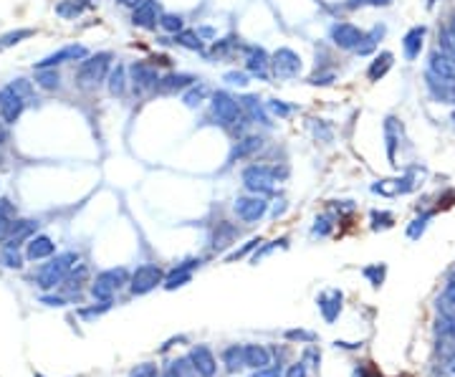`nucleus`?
Masks as SVG:
<instances>
[{
	"mask_svg": "<svg viewBox=\"0 0 455 377\" xmlns=\"http://www.w3.org/2000/svg\"><path fill=\"white\" fill-rule=\"evenodd\" d=\"M56 13L61 18H76V15L84 13V3L81 0H63L56 6Z\"/></svg>",
	"mask_w": 455,
	"mask_h": 377,
	"instance_id": "nucleus-38",
	"label": "nucleus"
},
{
	"mask_svg": "<svg viewBox=\"0 0 455 377\" xmlns=\"http://www.w3.org/2000/svg\"><path fill=\"white\" fill-rule=\"evenodd\" d=\"M258 246H260V238H251V241H248V243H245L243 248H238V251H233L231 256H228V259H225V261H228V264H231V261H238V259H243L245 253H248V251H253V248H258Z\"/></svg>",
	"mask_w": 455,
	"mask_h": 377,
	"instance_id": "nucleus-48",
	"label": "nucleus"
},
{
	"mask_svg": "<svg viewBox=\"0 0 455 377\" xmlns=\"http://www.w3.org/2000/svg\"><path fill=\"white\" fill-rule=\"evenodd\" d=\"M160 71H157V63H147V61H134L129 66V81H132L134 94H147V91H157L160 86Z\"/></svg>",
	"mask_w": 455,
	"mask_h": 377,
	"instance_id": "nucleus-6",
	"label": "nucleus"
},
{
	"mask_svg": "<svg viewBox=\"0 0 455 377\" xmlns=\"http://www.w3.org/2000/svg\"><path fill=\"white\" fill-rule=\"evenodd\" d=\"M160 29L175 35V33H180V31H185V18H182V15H177V13H162Z\"/></svg>",
	"mask_w": 455,
	"mask_h": 377,
	"instance_id": "nucleus-36",
	"label": "nucleus"
},
{
	"mask_svg": "<svg viewBox=\"0 0 455 377\" xmlns=\"http://www.w3.org/2000/svg\"><path fill=\"white\" fill-rule=\"evenodd\" d=\"M283 377H306V362H296L288 367V372Z\"/></svg>",
	"mask_w": 455,
	"mask_h": 377,
	"instance_id": "nucleus-55",
	"label": "nucleus"
},
{
	"mask_svg": "<svg viewBox=\"0 0 455 377\" xmlns=\"http://www.w3.org/2000/svg\"><path fill=\"white\" fill-rule=\"evenodd\" d=\"M387 154H390V162L395 165V147H397V134H395V119H387Z\"/></svg>",
	"mask_w": 455,
	"mask_h": 377,
	"instance_id": "nucleus-43",
	"label": "nucleus"
},
{
	"mask_svg": "<svg viewBox=\"0 0 455 377\" xmlns=\"http://www.w3.org/2000/svg\"><path fill=\"white\" fill-rule=\"evenodd\" d=\"M162 18V8L157 0H142L132 10V23L137 29H157Z\"/></svg>",
	"mask_w": 455,
	"mask_h": 377,
	"instance_id": "nucleus-14",
	"label": "nucleus"
},
{
	"mask_svg": "<svg viewBox=\"0 0 455 377\" xmlns=\"http://www.w3.org/2000/svg\"><path fill=\"white\" fill-rule=\"evenodd\" d=\"M35 84L46 91H56L58 84H61V77H58V71L53 66L51 69H35Z\"/></svg>",
	"mask_w": 455,
	"mask_h": 377,
	"instance_id": "nucleus-32",
	"label": "nucleus"
},
{
	"mask_svg": "<svg viewBox=\"0 0 455 377\" xmlns=\"http://www.w3.org/2000/svg\"><path fill=\"white\" fill-rule=\"evenodd\" d=\"M208 94H210V91H208V86L205 84H192L190 89H185L182 102H185V106H190V109H197V106L208 99Z\"/></svg>",
	"mask_w": 455,
	"mask_h": 377,
	"instance_id": "nucleus-31",
	"label": "nucleus"
},
{
	"mask_svg": "<svg viewBox=\"0 0 455 377\" xmlns=\"http://www.w3.org/2000/svg\"><path fill=\"white\" fill-rule=\"evenodd\" d=\"M223 364H225V370H228V372L240 370V367L245 364L243 344H231V347H225L223 349Z\"/></svg>",
	"mask_w": 455,
	"mask_h": 377,
	"instance_id": "nucleus-29",
	"label": "nucleus"
},
{
	"mask_svg": "<svg viewBox=\"0 0 455 377\" xmlns=\"http://www.w3.org/2000/svg\"><path fill=\"white\" fill-rule=\"evenodd\" d=\"M240 51H243V56H245V69H248V74L268 81V77H271V56L266 54V49L243 43Z\"/></svg>",
	"mask_w": 455,
	"mask_h": 377,
	"instance_id": "nucleus-12",
	"label": "nucleus"
},
{
	"mask_svg": "<svg viewBox=\"0 0 455 377\" xmlns=\"http://www.w3.org/2000/svg\"><path fill=\"white\" fill-rule=\"evenodd\" d=\"M31 35H33L31 29H18V31H10V33H6V35H0V51H6V49H10V46H15V43L26 41Z\"/></svg>",
	"mask_w": 455,
	"mask_h": 377,
	"instance_id": "nucleus-37",
	"label": "nucleus"
},
{
	"mask_svg": "<svg viewBox=\"0 0 455 377\" xmlns=\"http://www.w3.org/2000/svg\"><path fill=\"white\" fill-rule=\"evenodd\" d=\"M427 71L440 79H455V63L450 61L440 49H435L433 54H430V69Z\"/></svg>",
	"mask_w": 455,
	"mask_h": 377,
	"instance_id": "nucleus-23",
	"label": "nucleus"
},
{
	"mask_svg": "<svg viewBox=\"0 0 455 377\" xmlns=\"http://www.w3.org/2000/svg\"><path fill=\"white\" fill-rule=\"evenodd\" d=\"M43 304H49V307H63V299L61 296H43Z\"/></svg>",
	"mask_w": 455,
	"mask_h": 377,
	"instance_id": "nucleus-57",
	"label": "nucleus"
},
{
	"mask_svg": "<svg viewBox=\"0 0 455 377\" xmlns=\"http://www.w3.org/2000/svg\"><path fill=\"white\" fill-rule=\"evenodd\" d=\"M200 264H203L200 259H190V261H182V264H177L175 268H172V271L165 276V284H162V287L167 289V291H175V289L190 284V281H192V268H195V266H200Z\"/></svg>",
	"mask_w": 455,
	"mask_h": 377,
	"instance_id": "nucleus-17",
	"label": "nucleus"
},
{
	"mask_svg": "<svg viewBox=\"0 0 455 377\" xmlns=\"http://www.w3.org/2000/svg\"><path fill=\"white\" fill-rule=\"evenodd\" d=\"M243 360H245V367L260 370V367L271 364V352L263 344H243Z\"/></svg>",
	"mask_w": 455,
	"mask_h": 377,
	"instance_id": "nucleus-20",
	"label": "nucleus"
},
{
	"mask_svg": "<svg viewBox=\"0 0 455 377\" xmlns=\"http://www.w3.org/2000/svg\"><path fill=\"white\" fill-rule=\"evenodd\" d=\"M276 177H279V168L258 165V162L243 168V173H240V180H243L245 190L253 193V195H268V193H273Z\"/></svg>",
	"mask_w": 455,
	"mask_h": 377,
	"instance_id": "nucleus-5",
	"label": "nucleus"
},
{
	"mask_svg": "<svg viewBox=\"0 0 455 377\" xmlns=\"http://www.w3.org/2000/svg\"><path fill=\"white\" fill-rule=\"evenodd\" d=\"M235 238H238V228H235V225L217 223V231H215V236H213V248H215V251H223V248H228Z\"/></svg>",
	"mask_w": 455,
	"mask_h": 377,
	"instance_id": "nucleus-28",
	"label": "nucleus"
},
{
	"mask_svg": "<svg viewBox=\"0 0 455 377\" xmlns=\"http://www.w3.org/2000/svg\"><path fill=\"white\" fill-rule=\"evenodd\" d=\"M438 304L442 307V312H453L455 314V271L450 273L448 281H445V289H442V296Z\"/></svg>",
	"mask_w": 455,
	"mask_h": 377,
	"instance_id": "nucleus-35",
	"label": "nucleus"
},
{
	"mask_svg": "<svg viewBox=\"0 0 455 377\" xmlns=\"http://www.w3.org/2000/svg\"><path fill=\"white\" fill-rule=\"evenodd\" d=\"M175 43L177 46H182V49L188 51H203V38H200V33L197 31H180V33H175Z\"/></svg>",
	"mask_w": 455,
	"mask_h": 377,
	"instance_id": "nucleus-33",
	"label": "nucleus"
},
{
	"mask_svg": "<svg viewBox=\"0 0 455 377\" xmlns=\"http://www.w3.org/2000/svg\"><path fill=\"white\" fill-rule=\"evenodd\" d=\"M53 251H56V246H53V241H51L49 236H35L28 241V251H26V256H28L31 261H41V259L53 256Z\"/></svg>",
	"mask_w": 455,
	"mask_h": 377,
	"instance_id": "nucleus-24",
	"label": "nucleus"
},
{
	"mask_svg": "<svg viewBox=\"0 0 455 377\" xmlns=\"http://www.w3.org/2000/svg\"><path fill=\"white\" fill-rule=\"evenodd\" d=\"M390 3H392V0H349V3H347V6L349 8H362V6H372V8H385V6H390Z\"/></svg>",
	"mask_w": 455,
	"mask_h": 377,
	"instance_id": "nucleus-53",
	"label": "nucleus"
},
{
	"mask_svg": "<svg viewBox=\"0 0 455 377\" xmlns=\"http://www.w3.org/2000/svg\"><path fill=\"white\" fill-rule=\"evenodd\" d=\"M331 231V220L326 216H322V218H316V225H314V236H326V233Z\"/></svg>",
	"mask_w": 455,
	"mask_h": 377,
	"instance_id": "nucleus-52",
	"label": "nucleus"
},
{
	"mask_svg": "<svg viewBox=\"0 0 455 377\" xmlns=\"http://www.w3.org/2000/svg\"><path fill=\"white\" fill-rule=\"evenodd\" d=\"M251 377H281V367L276 364H268V367H260V370H253Z\"/></svg>",
	"mask_w": 455,
	"mask_h": 377,
	"instance_id": "nucleus-54",
	"label": "nucleus"
},
{
	"mask_svg": "<svg viewBox=\"0 0 455 377\" xmlns=\"http://www.w3.org/2000/svg\"><path fill=\"white\" fill-rule=\"evenodd\" d=\"M190 364H192V372L197 377H215L217 372V360L213 355L210 347L205 344H197V347L190 349Z\"/></svg>",
	"mask_w": 455,
	"mask_h": 377,
	"instance_id": "nucleus-13",
	"label": "nucleus"
},
{
	"mask_svg": "<svg viewBox=\"0 0 455 377\" xmlns=\"http://www.w3.org/2000/svg\"><path fill=\"white\" fill-rule=\"evenodd\" d=\"M0 261H3L8 268H21L23 266V259H21V253H18V248H6V246H3V251H0Z\"/></svg>",
	"mask_w": 455,
	"mask_h": 377,
	"instance_id": "nucleus-42",
	"label": "nucleus"
},
{
	"mask_svg": "<svg viewBox=\"0 0 455 377\" xmlns=\"http://www.w3.org/2000/svg\"><path fill=\"white\" fill-rule=\"evenodd\" d=\"M0 162H3V154H0Z\"/></svg>",
	"mask_w": 455,
	"mask_h": 377,
	"instance_id": "nucleus-62",
	"label": "nucleus"
},
{
	"mask_svg": "<svg viewBox=\"0 0 455 377\" xmlns=\"http://www.w3.org/2000/svg\"><path fill=\"white\" fill-rule=\"evenodd\" d=\"M6 140H8V132H6V119L0 117V147L6 145Z\"/></svg>",
	"mask_w": 455,
	"mask_h": 377,
	"instance_id": "nucleus-58",
	"label": "nucleus"
},
{
	"mask_svg": "<svg viewBox=\"0 0 455 377\" xmlns=\"http://www.w3.org/2000/svg\"><path fill=\"white\" fill-rule=\"evenodd\" d=\"M119 3H122V6H126V8H132V10H134V8L140 6L142 0H119Z\"/></svg>",
	"mask_w": 455,
	"mask_h": 377,
	"instance_id": "nucleus-59",
	"label": "nucleus"
},
{
	"mask_svg": "<svg viewBox=\"0 0 455 377\" xmlns=\"http://www.w3.org/2000/svg\"><path fill=\"white\" fill-rule=\"evenodd\" d=\"M301 71V56L294 49H279L271 56V74L279 79H294Z\"/></svg>",
	"mask_w": 455,
	"mask_h": 377,
	"instance_id": "nucleus-10",
	"label": "nucleus"
},
{
	"mask_svg": "<svg viewBox=\"0 0 455 377\" xmlns=\"http://www.w3.org/2000/svg\"><path fill=\"white\" fill-rule=\"evenodd\" d=\"M89 56V51L84 49V46H78V43H71V46H63V49H58L56 54H51V56H46L43 61L35 63V69H56L58 63H66V61H84V58Z\"/></svg>",
	"mask_w": 455,
	"mask_h": 377,
	"instance_id": "nucleus-16",
	"label": "nucleus"
},
{
	"mask_svg": "<svg viewBox=\"0 0 455 377\" xmlns=\"http://www.w3.org/2000/svg\"><path fill=\"white\" fill-rule=\"evenodd\" d=\"M15 220V208L8 198H0V238L6 236L10 223Z\"/></svg>",
	"mask_w": 455,
	"mask_h": 377,
	"instance_id": "nucleus-34",
	"label": "nucleus"
},
{
	"mask_svg": "<svg viewBox=\"0 0 455 377\" xmlns=\"http://www.w3.org/2000/svg\"><path fill=\"white\" fill-rule=\"evenodd\" d=\"M286 339H291V342H314L316 335L314 332H304V329H288Z\"/></svg>",
	"mask_w": 455,
	"mask_h": 377,
	"instance_id": "nucleus-47",
	"label": "nucleus"
},
{
	"mask_svg": "<svg viewBox=\"0 0 455 377\" xmlns=\"http://www.w3.org/2000/svg\"><path fill=\"white\" fill-rule=\"evenodd\" d=\"M260 147H263V140H260V137H256V134H248V137H240V140L235 142V147H233L231 162H235V160H245V157H253V154L258 152Z\"/></svg>",
	"mask_w": 455,
	"mask_h": 377,
	"instance_id": "nucleus-22",
	"label": "nucleus"
},
{
	"mask_svg": "<svg viewBox=\"0 0 455 377\" xmlns=\"http://www.w3.org/2000/svg\"><path fill=\"white\" fill-rule=\"evenodd\" d=\"M35 377H41V375H35Z\"/></svg>",
	"mask_w": 455,
	"mask_h": 377,
	"instance_id": "nucleus-64",
	"label": "nucleus"
},
{
	"mask_svg": "<svg viewBox=\"0 0 455 377\" xmlns=\"http://www.w3.org/2000/svg\"><path fill=\"white\" fill-rule=\"evenodd\" d=\"M195 84V77L192 74H167V77L160 79V86L157 91L160 94H177V91H185Z\"/></svg>",
	"mask_w": 455,
	"mask_h": 377,
	"instance_id": "nucleus-21",
	"label": "nucleus"
},
{
	"mask_svg": "<svg viewBox=\"0 0 455 377\" xmlns=\"http://www.w3.org/2000/svg\"><path fill=\"white\" fill-rule=\"evenodd\" d=\"M453 122H455V112H453Z\"/></svg>",
	"mask_w": 455,
	"mask_h": 377,
	"instance_id": "nucleus-63",
	"label": "nucleus"
},
{
	"mask_svg": "<svg viewBox=\"0 0 455 377\" xmlns=\"http://www.w3.org/2000/svg\"><path fill=\"white\" fill-rule=\"evenodd\" d=\"M126 69L124 66H117V69H112L109 71V94L112 97H124V91H126Z\"/></svg>",
	"mask_w": 455,
	"mask_h": 377,
	"instance_id": "nucleus-30",
	"label": "nucleus"
},
{
	"mask_svg": "<svg viewBox=\"0 0 455 377\" xmlns=\"http://www.w3.org/2000/svg\"><path fill=\"white\" fill-rule=\"evenodd\" d=\"M445 29H448V31H450V35H453V38H455V15H453V21H450L448 26H445Z\"/></svg>",
	"mask_w": 455,
	"mask_h": 377,
	"instance_id": "nucleus-61",
	"label": "nucleus"
},
{
	"mask_svg": "<svg viewBox=\"0 0 455 377\" xmlns=\"http://www.w3.org/2000/svg\"><path fill=\"white\" fill-rule=\"evenodd\" d=\"M392 63H395V56L390 54V51H382V54H377V56L372 58L370 69H367V79H370V81H379V79L385 77L387 71L392 69Z\"/></svg>",
	"mask_w": 455,
	"mask_h": 377,
	"instance_id": "nucleus-26",
	"label": "nucleus"
},
{
	"mask_svg": "<svg viewBox=\"0 0 455 377\" xmlns=\"http://www.w3.org/2000/svg\"><path fill=\"white\" fill-rule=\"evenodd\" d=\"M438 332H440L442 337L455 339V314L453 312H442V316L438 319Z\"/></svg>",
	"mask_w": 455,
	"mask_h": 377,
	"instance_id": "nucleus-39",
	"label": "nucleus"
},
{
	"mask_svg": "<svg viewBox=\"0 0 455 377\" xmlns=\"http://www.w3.org/2000/svg\"><path fill=\"white\" fill-rule=\"evenodd\" d=\"M364 276L374 284V287H379L382 284V279H385V266H370V268H364Z\"/></svg>",
	"mask_w": 455,
	"mask_h": 377,
	"instance_id": "nucleus-49",
	"label": "nucleus"
},
{
	"mask_svg": "<svg viewBox=\"0 0 455 377\" xmlns=\"http://www.w3.org/2000/svg\"><path fill=\"white\" fill-rule=\"evenodd\" d=\"M425 33H427L425 26H413V29L405 33V38H402V51H405L407 61H415V58L420 56L422 43H425Z\"/></svg>",
	"mask_w": 455,
	"mask_h": 377,
	"instance_id": "nucleus-19",
	"label": "nucleus"
},
{
	"mask_svg": "<svg viewBox=\"0 0 455 377\" xmlns=\"http://www.w3.org/2000/svg\"><path fill=\"white\" fill-rule=\"evenodd\" d=\"M279 246H286V238H281V241H271V243H266L263 248H260V251L253 253V264H258L263 256H268V253H271L273 248H279Z\"/></svg>",
	"mask_w": 455,
	"mask_h": 377,
	"instance_id": "nucleus-50",
	"label": "nucleus"
},
{
	"mask_svg": "<svg viewBox=\"0 0 455 377\" xmlns=\"http://www.w3.org/2000/svg\"><path fill=\"white\" fill-rule=\"evenodd\" d=\"M129 377H160V372H157V364L142 362V364H137L132 372H129Z\"/></svg>",
	"mask_w": 455,
	"mask_h": 377,
	"instance_id": "nucleus-45",
	"label": "nucleus"
},
{
	"mask_svg": "<svg viewBox=\"0 0 455 377\" xmlns=\"http://www.w3.org/2000/svg\"><path fill=\"white\" fill-rule=\"evenodd\" d=\"M329 38H331V43H334L336 49L357 51V46L362 43V38H364V31L359 29V26H354V23H349V21H336L334 26L329 29Z\"/></svg>",
	"mask_w": 455,
	"mask_h": 377,
	"instance_id": "nucleus-9",
	"label": "nucleus"
},
{
	"mask_svg": "<svg viewBox=\"0 0 455 377\" xmlns=\"http://www.w3.org/2000/svg\"><path fill=\"white\" fill-rule=\"evenodd\" d=\"M112 54L109 51H101L97 56H86L81 61V66L76 69V84L84 86V89H94L109 77V66H112Z\"/></svg>",
	"mask_w": 455,
	"mask_h": 377,
	"instance_id": "nucleus-3",
	"label": "nucleus"
},
{
	"mask_svg": "<svg viewBox=\"0 0 455 377\" xmlns=\"http://www.w3.org/2000/svg\"><path fill=\"white\" fill-rule=\"evenodd\" d=\"M372 220H374V223H372V228H374V231H377V228H390V225L395 223L392 213H387V210H382V213H379V210H374V213H372Z\"/></svg>",
	"mask_w": 455,
	"mask_h": 377,
	"instance_id": "nucleus-44",
	"label": "nucleus"
},
{
	"mask_svg": "<svg viewBox=\"0 0 455 377\" xmlns=\"http://www.w3.org/2000/svg\"><path fill=\"white\" fill-rule=\"evenodd\" d=\"M210 119L233 134H238V125H251L245 119L243 109H240L238 99L233 97L231 91H223V89L215 91L210 97Z\"/></svg>",
	"mask_w": 455,
	"mask_h": 377,
	"instance_id": "nucleus-1",
	"label": "nucleus"
},
{
	"mask_svg": "<svg viewBox=\"0 0 455 377\" xmlns=\"http://www.w3.org/2000/svg\"><path fill=\"white\" fill-rule=\"evenodd\" d=\"M165 284V273L157 264H142L137 266V271L132 273V281H129V289H132L134 296H144V294L154 291V289Z\"/></svg>",
	"mask_w": 455,
	"mask_h": 377,
	"instance_id": "nucleus-7",
	"label": "nucleus"
},
{
	"mask_svg": "<svg viewBox=\"0 0 455 377\" xmlns=\"http://www.w3.org/2000/svg\"><path fill=\"white\" fill-rule=\"evenodd\" d=\"M78 266V253L69 251V253H58L56 259H51L49 264H43L35 273V284L43 289V291H49V289H56L58 284L66 281L74 268Z\"/></svg>",
	"mask_w": 455,
	"mask_h": 377,
	"instance_id": "nucleus-2",
	"label": "nucleus"
},
{
	"mask_svg": "<svg viewBox=\"0 0 455 377\" xmlns=\"http://www.w3.org/2000/svg\"><path fill=\"white\" fill-rule=\"evenodd\" d=\"M319 309L326 321H334L342 312V291H326L319 296Z\"/></svg>",
	"mask_w": 455,
	"mask_h": 377,
	"instance_id": "nucleus-25",
	"label": "nucleus"
},
{
	"mask_svg": "<svg viewBox=\"0 0 455 377\" xmlns=\"http://www.w3.org/2000/svg\"><path fill=\"white\" fill-rule=\"evenodd\" d=\"M238 102H240V109H243L245 119H248L251 125L271 127V117H268L266 106L260 104V99H258V97H253V94H245V97H240Z\"/></svg>",
	"mask_w": 455,
	"mask_h": 377,
	"instance_id": "nucleus-18",
	"label": "nucleus"
},
{
	"mask_svg": "<svg viewBox=\"0 0 455 377\" xmlns=\"http://www.w3.org/2000/svg\"><path fill=\"white\" fill-rule=\"evenodd\" d=\"M243 43H240V38L235 41V38H223V41H215L213 43V56H225V54H231V51L240 49Z\"/></svg>",
	"mask_w": 455,
	"mask_h": 377,
	"instance_id": "nucleus-41",
	"label": "nucleus"
},
{
	"mask_svg": "<svg viewBox=\"0 0 455 377\" xmlns=\"http://www.w3.org/2000/svg\"><path fill=\"white\" fill-rule=\"evenodd\" d=\"M26 102H28V99L23 97L13 84H8L0 89V117L6 119V125H15V122L21 119L23 109H26Z\"/></svg>",
	"mask_w": 455,
	"mask_h": 377,
	"instance_id": "nucleus-8",
	"label": "nucleus"
},
{
	"mask_svg": "<svg viewBox=\"0 0 455 377\" xmlns=\"http://www.w3.org/2000/svg\"><path fill=\"white\" fill-rule=\"evenodd\" d=\"M385 31H387L385 26H374L372 31H367V33H364V38H362V43L357 46V51H354V54H357V56H370L372 51L377 49V43L382 41Z\"/></svg>",
	"mask_w": 455,
	"mask_h": 377,
	"instance_id": "nucleus-27",
	"label": "nucleus"
},
{
	"mask_svg": "<svg viewBox=\"0 0 455 377\" xmlns=\"http://www.w3.org/2000/svg\"><path fill=\"white\" fill-rule=\"evenodd\" d=\"M357 377H379L374 372H367V370H357Z\"/></svg>",
	"mask_w": 455,
	"mask_h": 377,
	"instance_id": "nucleus-60",
	"label": "nucleus"
},
{
	"mask_svg": "<svg viewBox=\"0 0 455 377\" xmlns=\"http://www.w3.org/2000/svg\"><path fill=\"white\" fill-rule=\"evenodd\" d=\"M334 81V74H316L311 77V84H331Z\"/></svg>",
	"mask_w": 455,
	"mask_h": 377,
	"instance_id": "nucleus-56",
	"label": "nucleus"
},
{
	"mask_svg": "<svg viewBox=\"0 0 455 377\" xmlns=\"http://www.w3.org/2000/svg\"><path fill=\"white\" fill-rule=\"evenodd\" d=\"M35 228H38V223L31 220V218L13 220L10 228H8V233L3 236V246H6V248H21L23 241H31V238H33Z\"/></svg>",
	"mask_w": 455,
	"mask_h": 377,
	"instance_id": "nucleus-15",
	"label": "nucleus"
},
{
	"mask_svg": "<svg viewBox=\"0 0 455 377\" xmlns=\"http://www.w3.org/2000/svg\"><path fill=\"white\" fill-rule=\"evenodd\" d=\"M430 218H433V213H422L420 218H415L413 223L407 225V236L413 238V241H415V238H420L422 233H425V228H427V220H430Z\"/></svg>",
	"mask_w": 455,
	"mask_h": 377,
	"instance_id": "nucleus-40",
	"label": "nucleus"
},
{
	"mask_svg": "<svg viewBox=\"0 0 455 377\" xmlns=\"http://www.w3.org/2000/svg\"><path fill=\"white\" fill-rule=\"evenodd\" d=\"M225 81L231 86H245L248 84V74H243V71H228V74H225Z\"/></svg>",
	"mask_w": 455,
	"mask_h": 377,
	"instance_id": "nucleus-51",
	"label": "nucleus"
},
{
	"mask_svg": "<svg viewBox=\"0 0 455 377\" xmlns=\"http://www.w3.org/2000/svg\"><path fill=\"white\" fill-rule=\"evenodd\" d=\"M233 210H235V216L243 220V223H258L260 218L268 213V203L263 195H243L238 198L235 203H233Z\"/></svg>",
	"mask_w": 455,
	"mask_h": 377,
	"instance_id": "nucleus-11",
	"label": "nucleus"
},
{
	"mask_svg": "<svg viewBox=\"0 0 455 377\" xmlns=\"http://www.w3.org/2000/svg\"><path fill=\"white\" fill-rule=\"evenodd\" d=\"M268 109L281 119H286L288 114L294 112V106H288L286 102H281V99H271V102H268Z\"/></svg>",
	"mask_w": 455,
	"mask_h": 377,
	"instance_id": "nucleus-46",
	"label": "nucleus"
},
{
	"mask_svg": "<svg viewBox=\"0 0 455 377\" xmlns=\"http://www.w3.org/2000/svg\"><path fill=\"white\" fill-rule=\"evenodd\" d=\"M129 281H132V273L126 271L124 266H119V268H106V271H101L97 279H94L91 294H94V299H99V301H112L114 294L119 291V289H124Z\"/></svg>",
	"mask_w": 455,
	"mask_h": 377,
	"instance_id": "nucleus-4",
	"label": "nucleus"
}]
</instances>
